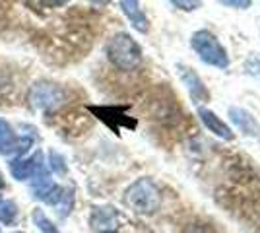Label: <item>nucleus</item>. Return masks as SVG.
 I'll return each mask as SVG.
<instances>
[{"label": "nucleus", "instance_id": "nucleus-1", "mask_svg": "<svg viewBox=\"0 0 260 233\" xmlns=\"http://www.w3.org/2000/svg\"><path fill=\"white\" fill-rule=\"evenodd\" d=\"M124 204L136 214L150 216L155 214L161 206V190L152 179H136L128 189L124 190Z\"/></svg>", "mask_w": 260, "mask_h": 233}, {"label": "nucleus", "instance_id": "nucleus-2", "mask_svg": "<svg viewBox=\"0 0 260 233\" xmlns=\"http://www.w3.org/2000/svg\"><path fill=\"white\" fill-rule=\"evenodd\" d=\"M107 58L113 66L130 72L142 64V47L130 34H115L107 43Z\"/></svg>", "mask_w": 260, "mask_h": 233}, {"label": "nucleus", "instance_id": "nucleus-3", "mask_svg": "<svg viewBox=\"0 0 260 233\" xmlns=\"http://www.w3.org/2000/svg\"><path fill=\"white\" fill-rule=\"evenodd\" d=\"M190 47L196 53V56L208 64V66H214L217 70H225L229 68V55L228 49L219 43L216 35L208 29H198L190 35Z\"/></svg>", "mask_w": 260, "mask_h": 233}, {"label": "nucleus", "instance_id": "nucleus-4", "mask_svg": "<svg viewBox=\"0 0 260 233\" xmlns=\"http://www.w3.org/2000/svg\"><path fill=\"white\" fill-rule=\"evenodd\" d=\"M66 99V91L53 82H39L29 89V105L41 111L58 109Z\"/></svg>", "mask_w": 260, "mask_h": 233}, {"label": "nucleus", "instance_id": "nucleus-5", "mask_svg": "<svg viewBox=\"0 0 260 233\" xmlns=\"http://www.w3.org/2000/svg\"><path fill=\"white\" fill-rule=\"evenodd\" d=\"M175 68H177L179 80L183 82V86L186 88V93L190 95V99L194 101L198 107H200V103H204V101L210 99V91H208L204 80L198 76L196 70H192V68L183 64V62H179Z\"/></svg>", "mask_w": 260, "mask_h": 233}, {"label": "nucleus", "instance_id": "nucleus-6", "mask_svg": "<svg viewBox=\"0 0 260 233\" xmlns=\"http://www.w3.org/2000/svg\"><path fill=\"white\" fill-rule=\"evenodd\" d=\"M93 233H117L120 227V214L113 206H95L89 216Z\"/></svg>", "mask_w": 260, "mask_h": 233}, {"label": "nucleus", "instance_id": "nucleus-7", "mask_svg": "<svg viewBox=\"0 0 260 233\" xmlns=\"http://www.w3.org/2000/svg\"><path fill=\"white\" fill-rule=\"evenodd\" d=\"M198 119H200L202 124L208 128V132H212L214 136H217V138H221V140H225V142H231V140L235 138L233 128H231L221 117H217L212 109L200 105V107H198Z\"/></svg>", "mask_w": 260, "mask_h": 233}, {"label": "nucleus", "instance_id": "nucleus-8", "mask_svg": "<svg viewBox=\"0 0 260 233\" xmlns=\"http://www.w3.org/2000/svg\"><path fill=\"white\" fill-rule=\"evenodd\" d=\"M8 165H10L12 177L16 181H27L37 173L39 167L43 165V155H41V152H35L31 157H16Z\"/></svg>", "mask_w": 260, "mask_h": 233}, {"label": "nucleus", "instance_id": "nucleus-9", "mask_svg": "<svg viewBox=\"0 0 260 233\" xmlns=\"http://www.w3.org/2000/svg\"><path fill=\"white\" fill-rule=\"evenodd\" d=\"M120 10L126 16V20L132 23V27L140 34H148L150 31V20L140 8V0H119Z\"/></svg>", "mask_w": 260, "mask_h": 233}, {"label": "nucleus", "instance_id": "nucleus-10", "mask_svg": "<svg viewBox=\"0 0 260 233\" xmlns=\"http://www.w3.org/2000/svg\"><path fill=\"white\" fill-rule=\"evenodd\" d=\"M229 119L243 134H247V136H260L258 121L247 109H243V107H229Z\"/></svg>", "mask_w": 260, "mask_h": 233}, {"label": "nucleus", "instance_id": "nucleus-11", "mask_svg": "<svg viewBox=\"0 0 260 233\" xmlns=\"http://www.w3.org/2000/svg\"><path fill=\"white\" fill-rule=\"evenodd\" d=\"M53 189H54V183H53V179H51V173L47 171V167H45V163H43V165L37 169V173L31 177L33 196L37 200H45L47 194Z\"/></svg>", "mask_w": 260, "mask_h": 233}, {"label": "nucleus", "instance_id": "nucleus-12", "mask_svg": "<svg viewBox=\"0 0 260 233\" xmlns=\"http://www.w3.org/2000/svg\"><path fill=\"white\" fill-rule=\"evenodd\" d=\"M16 146H18V136L14 128L4 119H0V154L16 152Z\"/></svg>", "mask_w": 260, "mask_h": 233}, {"label": "nucleus", "instance_id": "nucleus-13", "mask_svg": "<svg viewBox=\"0 0 260 233\" xmlns=\"http://www.w3.org/2000/svg\"><path fill=\"white\" fill-rule=\"evenodd\" d=\"M31 218H33V223L37 225V229H39L41 233H60L58 229H56V225L47 218V214H45L41 208H35Z\"/></svg>", "mask_w": 260, "mask_h": 233}, {"label": "nucleus", "instance_id": "nucleus-14", "mask_svg": "<svg viewBox=\"0 0 260 233\" xmlns=\"http://www.w3.org/2000/svg\"><path fill=\"white\" fill-rule=\"evenodd\" d=\"M16 216H18V206H16L12 200L0 202V223L12 225L14 220H16Z\"/></svg>", "mask_w": 260, "mask_h": 233}, {"label": "nucleus", "instance_id": "nucleus-15", "mask_svg": "<svg viewBox=\"0 0 260 233\" xmlns=\"http://www.w3.org/2000/svg\"><path fill=\"white\" fill-rule=\"evenodd\" d=\"M49 163H51V169H53L56 175H66L68 167H66L64 157L58 154V152L51 150V154H49Z\"/></svg>", "mask_w": 260, "mask_h": 233}, {"label": "nucleus", "instance_id": "nucleus-16", "mask_svg": "<svg viewBox=\"0 0 260 233\" xmlns=\"http://www.w3.org/2000/svg\"><path fill=\"white\" fill-rule=\"evenodd\" d=\"M243 68L250 76L260 78V53H252V55L247 56V60L243 62Z\"/></svg>", "mask_w": 260, "mask_h": 233}, {"label": "nucleus", "instance_id": "nucleus-17", "mask_svg": "<svg viewBox=\"0 0 260 233\" xmlns=\"http://www.w3.org/2000/svg\"><path fill=\"white\" fill-rule=\"evenodd\" d=\"M175 8L183 12H194L198 8H202V0H169Z\"/></svg>", "mask_w": 260, "mask_h": 233}, {"label": "nucleus", "instance_id": "nucleus-18", "mask_svg": "<svg viewBox=\"0 0 260 233\" xmlns=\"http://www.w3.org/2000/svg\"><path fill=\"white\" fill-rule=\"evenodd\" d=\"M217 2L229 8H235V10H247L252 4V0H217Z\"/></svg>", "mask_w": 260, "mask_h": 233}, {"label": "nucleus", "instance_id": "nucleus-19", "mask_svg": "<svg viewBox=\"0 0 260 233\" xmlns=\"http://www.w3.org/2000/svg\"><path fill=\"white\" fill-rule=\"evenodd\" d=\"M43 4H47V6H53V8H58V6H64V4H68L70 0H41Z\"/></svg>", "mask_w": 260, "mask_h": 233}, {"label": "nucleus", "instance_id": "nucleus-20", "mask_svg": "<svg viewBox=\"0 0 260 233\" xmlns=\"http://www.w3.org/2000/svg\"><path fill=\"white\" fill-rule=\"evenodd\" d=\"M4 189V177H2V173H0V190Z\"/></svg>", "mask_w": 260, "mask_h": 233}, {"label": "nucleus", "instance_id": "nucleus-21", "mask_svg": "<svg viewBox=\"0 0 260 233\" xmlns=\"http://www.w3.org/2000/svg\"><path fill=\"white\" fill-rule=\"evenodd\" d=\"M18 233H22V231H18Z\"/></svg>", "mask_w": 260, "mask_h": 233}]
</instances>
